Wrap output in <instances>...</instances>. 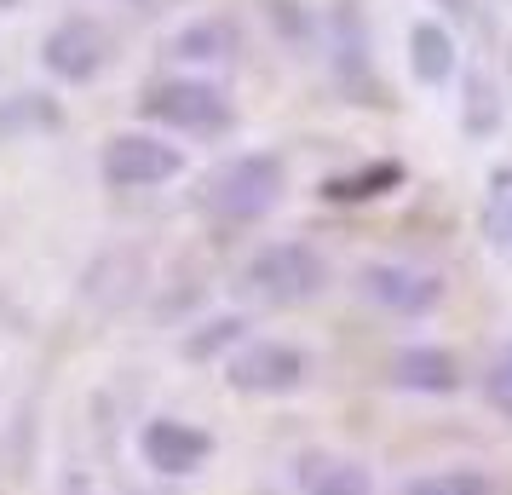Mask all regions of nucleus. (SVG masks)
I'll list each match as a JSON object with an SVG mask.
<instances>
[{"mask_svg":"<svg viewBox=\"0 0 512 495\" xmlns=\"http://www.w3.org/2000/svg\"><path fill=\"white\" fill-rule=\"evenodd\" d=\"M282 190H288L282 156H271V150H242V156H225L202 179V208L213 219H225V225H254V219H265L282 202Z\"/></svg>","mask_w":512,"mask_h":495,"instance_id":"1","label":"nucleus"},{"mask_svg":"<svg viewBox=\"0 0 512 495\" xmlns=\"http://www.w3.org/2000/svg\"><path fill=\"white\" fill-rule=\"evenodd\" d=\"M242 288L259 306H277V311L311 306L328 288V260L300 236H282V242H265L254 260L242 265Z\"/></svg>","mask_w":512,"mask_h":495,"instance_id":"2","label":"nucleus"},{"mask_svg":"<svg viewBox=\"0 0 512 495\" xmlns=\"http://www.w3.org/2000/svg\"><path fill=\"white\" fill-rule=\"evenodd\" d=\"M144 116L167 127V133H190V139H219L236 127V110L225 87H213L202 75H173V81H156L144 93Z\"/></svg>","mask_w":512,"mask_h":495,"instance_id":"3","label":"nucleus"},{"mask_svg":"<svg viewBox=\"0 0 512 495\" xmlns=\"http://www.w3.org/2000/svg\"><path fill=\"white\" fill-rule=\"evenodd\" d=\"M311 375V357L294 340H248L225 357V380L242 398H288Z\"/></svg>","mask_w":512,"mask_h":495,"instance_id":"4","label":"nucleus"},{"mask_svg":"<svg viewBox=\"0 0 512 495\" xmlns=\"http://www.w3.org/2000/svg\"><path fill=\"white\" fill-rule=\"evenodd\" d=\"M357 294L369 306H380L386 317L415 323V317H432L443 306V277L426 271V265H409V260H374L357 271Z\"/></svg>","mask_w":512,"mask_h":495,"instance_id":"5","label":"nucleus"},{"mask_svg":"<svg viewBox=\"0 0 512 495\" xmlns=\"http://www.w3.org/2000/svg\"><path fill=\"white\" fill-rule=\"evenodd\" d=\"M98 173L116 190H156L185 173V150L167 144L162 133H116L98 156Z\"/></svg>","mask_w":512,"mask_h":495,"instance_id":"6","label":"nucleus"},{"mask_svg":"<svg viewBox=\"0 0 512 495\" xmlns=\"http://www.w3.org/2000/svg\"><path fill=\"white\" fill-rule=\"evenodd\" d=\"M41 64H47L52 81H64V87H87L104 75L110 64V29L87 18V12H70L64 24L47 29V41H41Z\"/></svg>","mask_w":512,"mask_h":495,"instance_id":"7","label":"nucleus"},{"mask_svg":"<svg viewBox=\"0 0 512 495\" xmlns=\"http://www.w3.org/2000/svg\"><path fill=\"white\" fill-rule=\"evenodd\" d=\"M139 455H144V467L162 472V478H190V472L208 467L213 438L202 426L179 421V415H156V421H144V432H139Z\"/></svg>","mask_w":512,"mask_h":495,"instance_id":"8","label":"nucleus"},{"mask_svg":"<svg viewBox=\"0 0 512 495\" xmlns=\"http://www.w3.org/2000/svg\"><path fill=\"white\" fill-rule=\"evenodd\" d=\"M392 386L397 392H420V398H449V392H461V357L443 352V346H403V352H392Z\"/></svg>","mask_w":512,"mask_h":495,"instance_id":"9","label":"nucleus"},{"mask_svg":"<svg viewBox=\"0 0 512 495\" xmlns=\"http://www.w3.org/2000/svg\"><path fill=\"white\" fill-rule=\"evenodd\" d=\"M173 58L179 64H196V70H213V64H231L236 52H242V29L231 24V18H219V12H208V18H190L179 35H173Z\"/></svg>","mask_w":512,"mask_h":495,"instance_id":"10","label":"nucleus"},{"mask_svg":"<svg viewBox=\"0 0 512 495\" xmlns=\"http://www.w3.org/2000/svg\"><path fill=\"white\" fill-rule=\"evenodd\" d=\"M409 64H415V75L426 87L449 81V75H455V41H449V29L432 24V18H420V24L409 29Z\"/></svg>","mask_w":512,"mask_h":495,"instance_id":"11","label":"nucleus"},{"mask_svg":"<svg viewBox=\"0 0 512 495\" xmlns=\"http://www.w3.org/2000/svg\"><path fill=\"white\" fill-rule=\"evenodd\" d=\"M305 495H374L369 467L357 461H305Z\"/></svg>","mask_w":512,"mask_h":495,"instance_id":"12","label":"nucleus"},{"mask_svg":"<svg viewBox=\"0 0 512 495\" xmlns=\"http://www.w3.org/2000/svg\"><path fill=\"white\" fill-rule=\"evenodd\" d=\"M403 179L397 162H380V167H357V173H340V179H323V196L328 202H369V196H386V190Z\"/></svg>","mask_w":512,"mask_h":495,"instance_id":"13","label":"nucleus"},{"mask_svg":"<svg viewBox=\"0 0 512 495\" xmlns=\"http://www.w3.org/2000/svg\"><path fill=\"white\" fill-rule=\"evenodd\" d=\"M403 495H501V490L478 467H449V472H426L415 484H403Z\"/></svg>","mask_w":512,"mask_h":495,"instance_id":"14","label":"nucleus"},{"mask_svg":"<svg viewBox=\"0 0 512 495\" xmlns=\"http://www.w3.org/2000/svg\"><path fill=\"white\" fill-rule=\"evenodd\" d=\"M484 225L495 236V248L512 260V167H495L484 190Z\"/></svg>","mask_w":512,"mask_h":495,"instance_id":"15","label":"nucleus"},{"mask_svg":"<svg viewBox=\"0 0 512 495\" xmlns=\"http://www.w3.org/2000/svg\"><path fill=\"white\" fill-rule=\"evenodd\" d=\"M478 386H484L489 409H495L501 421H512V340H501V346L484 357V375H478Z\"/></svg>","mask_w":512,"mask_h":495,"instance_id":"16","label":"nucleus"},{"mask_svg":"<svg viewBox=\"0 0 512 495\" xmlns=\"http://www.w3.org/2000/svg\"><path fill=\"white\" fill-rule=\"evenodd\" d=\"M242 329H248L242 317H213V323H202L196 334H185V346H179V352L196 357V363H202V357H213V352H225V346L236 352V346H242Z\"/></svg>","mask_w":512,"mask_h":495,"instance_id":"17","label":"nucleus"},{"mask_svg":"<svg viewBox=\"0 0 512 495\" xmlns=\"http://www.w3.org/2000/svg\"><path fill=\"white\" fill-rule=\"evenodd\" d=\"M41 121V127H58V104H47L41 93H18L6 110H0V127H18V121Z\"/></svg>","mask_w":512,"mask_h":495,"instance_id":"18","label":"nucleus"},{"mask_svg":"<svg viewBox=\"0 0 512 495\" xmlns=\"http://www.w3.org/2000/svg\"><path fill=\"white\" fill-rule=\"evenodd\" d=\"M58 495H104L98 490V478L87 467H64V478H58Z\"/></svg>","mask_w":512,"mask_h":495,"instance_id":"19","label":"nucleus"},{"mask_svg":"<svg viewBox=\"0 0 512 495\" xmlns=\"http://www.w3.org/2000/svg\"><path fill=\"white\" fill-rule=\"evenodd\" d=\"M438 6H449V12H466V6H472V0H438Z\"/></svg>","mask_w":512,"mask_h":495,"instance_id":"20","label":"nucleus"},{"mask_svg":"<svg viewBox=\"0 0 512 495\" xmlns=\"http://www.w3.org/2000/svg\"><path fill=\"white\" fill-rule=\"evenodd\" d=\"M12 6H18V0H0V12H12Z\"/></svg>","mask_w":512,"mask_h":495,"instance_id":"21","label":"nucleus"}]
</instances>
